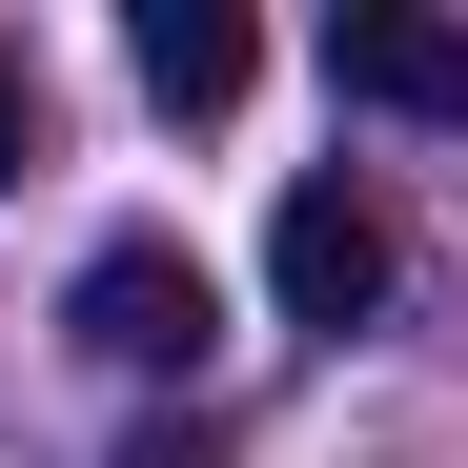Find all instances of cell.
<instances>
[{"mask_svg": "<svg viewBox=\"0 0 468 468\" xmlns=\"http://www.w3.org/2000/svg\"><path fill=\"white\" fill-rule=\"evenodd\" d=\"M61 326H82L102 367H143V387H184L204 346H224V285H204V245H164V224H122V245L61 285Z\"/></svg>", "mask_w": 468, "mask_h": 468, "instance_id": "obj_1", "label": "cell"}, {"mask_svg": "<svg viewBox=\"0 0 468 468\" xmlns=\"http://www.w3.org/2000/svg\"><path fill=\"white\" fill-rule=\"evenodd\" d=\"M387 285H408L387 204H367V184H285V224H265V305H285V326H326V346H346Z\"/></svg>", "mask_w": 468, "mask_h": 468, "instance_id": "obj_2", "label": "cell"}, {"mask_svg": "<svg viewBox=\"0 0 468 468\" xmlns=\"http://www.w3.org/2000/svg\"><path fill=\"white\" fill-rule=\"evenodd\" d=\"M326 82L387 102V122H468V21H448V0H346V21H326Z\"/></svg>", "mask_w": 468, "mask_h": 468, "instance_id": "obj_3", "label": "cell"}, {"mask_svg": "<svg viewBox=\"0 0 468 468\" xmlns=\"http://www.w3.org/2000/svg\"><path fill=\"white\" fill-rule=\"evenodd\" d=\"M122 61H143V102H164V122H224V102L265 82V21H245V0H143Z\"/></svg>", "mask_w": 468, "mask_h": 468, "instance_id": "obj_4", "label": "cell"}, {"mask_svg": "<svg viewBox=\"0 0 468 468\" xmlns=\"http://www.w3.org/2000/svg\"><path fill=\"white\" fill-rule=\"evenodd\" d=\"M41 164V82H21V41H0V184Z\"/></svg>", "mask_w": 468, "mask_h": 468, "instance_id": "obj_5", "label": "cell"}, {"mask_svg": "<svg viewBox=\"0 0 468 468\" xmlns=\"http://www.w3.org/2000/svg\"><path fill=\"white\" fill-rule=\"evenodd\" d=\"M122 468H224V428H143V448H122Z\"/></svg>", "mask_w": 468, "mask_h": 468, "instance_id": "obj_6", "label": "cell"}]
</instances>
